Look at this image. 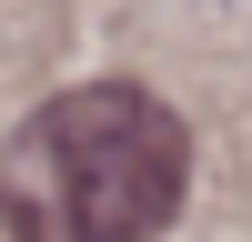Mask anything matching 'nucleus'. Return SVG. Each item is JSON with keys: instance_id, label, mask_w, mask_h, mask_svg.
<instances>
[{"instance_id": "obj_1", "label": "nucleus", "mask_w": 252, "mask_h": 242, "mask_svg": "<svg viewBox=\"0 0 252 242\" xmlns=\"http://www.w3.org/2000/svg\"><path fill=\"white\" fill-rule=\"evenodd\" d=\"M192 192V131L141 81H81L0 141L10 242H152Z\"/></svg>"}]
</instances>
